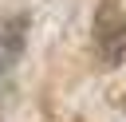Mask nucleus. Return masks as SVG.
<instances>
[{
  "instance_id": "f257e3e1",
  "label": "nucleus",
  "mask_w": 126,
  "mask_h": 122,
  "mask_svg": "<svg viewBox=\"0 0 126 122\" xmlns=\"http://www.w3.org/2000/svg\"><path fill=\"white\" fill-rule=\"evenodd\" d=\"M94 47L106 59V67H118L126 55V16L118 12L114 0H106L102 12L94 16Z\"/></svg>"
}]
</instances>
